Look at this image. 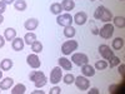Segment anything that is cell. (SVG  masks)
I'll list each match as a JSON object with an SVG mask.
<instances>
[{
    "label": "cell",
    "instance_id": "1",
    "mask_svg": "<svg viewBox=\"0 0 125 94\" xmlns=\"http://www.w3.org/2000/svg\"><path fill=\"white\" fill-rule=\"evenodd\" d=\"M113 18L114 16H113L111 12H110L108 8L103 6V5L98 6L96 10L94 12V19L100 20V22H103V23H110L111 20H113Z\"/></svg>",
    "mask_w": 125,
    "mask_h": 94
},
{
    "label": "cell",
    "instance_id": "2",
    "mask_svg": "<svg viewBox=\"0 0 125 94\" xmlns=\"http://www.w3.org/2000/svg\"><path fill=\"white\" fill-rule=\"evenodd\" d=\"M78 47H79V44L76 40H66L61 45V53L64 55H70L75 50H78Z\"/></svg>",
    "mask_w": 125,
    "mask_h": 94
},
{
    "label": "cell",
    "instance_id": "3",
    "mask_svg": "<svg viewBox=\"0 0 125 94\" xmlns=\"http://www.w3.org/2000/svg\"><path fill=\"white\" fill-rule=\"evenodd\" d=\"M114 26L111 23H105L100 29H99V35L103 38V39H110L111 36H113V34H114Z\"/></svg>",
    "mask_w": 125,
    "mask_h": 94
},
{
    "label": "cell",
    "instance_id": "4",
    "mask_svg": "<svg viewBox=\"0 0 125 94\" xmlns=\"http://www.w3.org/2000/svg\"><path fill=\"white\" fill-rule=\"evenodd\" d=\"M71 63H74V64L81 67L84 64H88V63H89V58L84 53H74L71 55Z\"/></svg>",
    "mask_w": 125,
    "mask_h": 94
},
{
    "label": "cell",
    "instance_id": "5",
    "mask_svg": "<svg viewBox=\"0 0 125 94\" xmlns=\"http://www.w3.org/2000/svg\"><path fill=\"white\" fill-rule=\"evenodd\" d=\"M62 79V70L60 67H54L51 69L50 73V83H53L54 85H56L58 83H60V80Z\"/></svg>",
    "mask_w": 125,
    "mask_h": 94
},
{
    "label": "cell",
    "instance_id": "6",
    "mask_svg": "<svg viewBox=\"0 0 125 94\" xmlns=\"http://www.w3.org/2000/svg\"><path fill=\"white\" fill-rule=\"evenodd\" d=\"M56 23L60 25V26H69V25H71L73 23V16H71V14L70 13H65V14H60V15H58V18H56Z\"/></svg>",
    "mask_w": 125,
    "mask_h": 94
},
{
    "label": "cell",
    "instance_id": "7",
    "mask_svg": "<svg viewBox=\"0 0 125 94\" xmlns=\"http://www.w3.org/2000/svg\"><path fill=\"white\" fill-rule=\"evenodd\" d=\"M74 83H75V85H76V88L78 89H80V90H88L89 89V87H90V82L88 80V78L86 77H84V75H79L78 78H75V80H74Z\"/></svg>",
    "mask_w": 125,
    "mask_h": 94
},
{
    "label": "cell",
    "instance_id": "8",
    "mask_svg": "<svg viewBox=\"0 0 125 94\" xmlns=\"http://www.w3.org/2000/svg\"><path fill=\"white\" fill-rule=\"evenodd\" d=\"M26 63H28V65L31 67L33 69H38V68H40V65H41V60H40V58L38 57V54H35V53L26 57Z\"/></svg>",
    "mask_w": 125,
    "mask_h": 94
},
{
    "label": "cell",
    "instance_id": "9",
    "mask_svg": "<svg viewBox=\"0 0 125 94\" xmlns=\"http://www.w3.org/2000/svg\"><path fill=\"white\" fill-rule=\"evenodd\" d=\"M99 53H100V55H101L104 59L108 60V59H110V58L114 55V50H113L109 45L103 44V45L99 47Z\"/></svg>",
    "mask_w": 125,
    "mask_h": 94
},
{
    "label": "cell",
    "instance_id": "10",
    "mask_svg": "<svg viewBox=\"0 0 125 94\" xmlns=\"http://www.w3.org/2000/svg\"><path fill=\"white\" fill-rule=\"evenodd\" d=\"M73 22L76 25H84L88 22V14L85 12H79L73 16Z\"/></svg>",
    "mask_w": 125,
    "mask_h": 94
},
{
    "label": "cell",
    "instance_id": "11",
    "mask_svg": "<svg viewBox=\"0 0 125 94\" xmlns=\"http://www.w3.org/2000/svg\"><path fill=\"white\" fill-rule=\"evenodd\" d=\"M24 45H25V43H24V39L23 38H18L16 36V38H14L11 40V48L15 51H21L24 49Z\"/></svg>",
    "mask_w": 125,
    "mask_h": 94
},
{
    "label": "cell",
    "instance_id": "12",
    "mask_svg": "<svg viewBox=\"0 0 125 94\" xmlns=\"http://www.w3.org/2000/svg\"><path fill=\"white\" fill-rule=\"evenodd\" d=\"M81 73H83V75L86 77V78L94 77V75H95V68L91 67L89 63H88V64L81 65Z\"/></svg>",
    "mask_w": 125,
    "mask_h": 94
},
{
    "label": "cell",
    "instance_id": "13",
    "mask_svg": "<svg viewBox=\"0 0 125 94\" xmlns=\"http://www.w3.org/2000/svg\"><path fill=\"white\" fill-rule=\"evenodd\" d=\"M38 25H39V20L35 19V18H30V19H28L26 22L24 23V28L26 30H29V31L35 30L38 28Z\"/></svg>",
    "mask_w": 125,
    "mask_h": 94
},
{
    "label": "cell",
    "instance_id": "14",
    "mask_svg": "<svg viewBox=\"0 0 125 94\" xmlns=\"http://www.w3.org/2000/svg\"><path fill=\"white\" fill-rule=\"evenodd\" d=\"M58 61H59V67H60L61 69H64V70H71L73 63H71V60H69L68 58H65V57L59 58Z\"/></svg>",
    "mask_w": 125,
    "mask_h": 94
},
{
    "label": "cell",
    "instance_id": "15",
    "mask_svg": "<svg viewBox=\"0 0 125 94\" xmlns=\"http://www.w3.org/2000/svg\"><path fill=\"white\" fill-rule=\"evenodd\" d=\"M14 85V79L13 78H4L3 80H0V89L1 90H8Z\"/></svg>",
    "mask_w": 125,
    "mask_h": 94
},
{
    "label": "cell",
    "instance_id": "16",
    "mask_svg": "<svg viewBox=\"0 0 125 94\" xmlns=\"http://www.w3.org/2000/svg\"><path fill=\"white\" fill-rule=\"evenodd\" d=\"M60 4H61V6H62V10H65L66 13H70L71 10L75 8L74 0H62Z\"/></svg>",
    "mask_w": 125,
    "mask_h": 94
},
{
    "label": "cell",
    "instance_id": "17",
    "mask_svg": "<svg viewBox=\"0 0 125 94\" xmlns=\"http://www.w3.org/2000/svg\"><path fill=\"white\" fill-rule=\"evenodd\" d=\"M13 65H14V63H13L11 59H4V60L0 61V69L4 70V71L10 70V69L13 68Z\"/></svg>",
    "mask_w": 125,
    "mask_h": 94
},
{
    "label": "cell",
    "instance_id": "18",
    "mask_svg": "<svg viewBox=\"0 0 125 94\" xmlns=\"http://www.w3.org/2000/svg\"><path fill=\"white\" fill-rule=\"evenodd\" d=\"M4 38H5V40H8V41L13 40L14 38H16V30H15L14 28H8V29H5V31H4Z\"/></svg>",
    "mask_w": 125,
    "mask_h": 94
},
{
    "label": "cell",
    "instance_id": "19",
    "mask_svg": "<svg viewBox=\"0 0 125 94\" xmlns=\"http://www.w3.org/2000/svg\"><path fill=\"white\" fill-rule=\"evenodd\" d=\"M14 8H15V10H18V12H25L26 8H28V4H26L25 0H15Z\"/></svg>",
    "mask_w": 125,
    "mask_h": 94
},
{
    "label": "cell",
    "instance_id": "20",
    "mask_svg": "<svg viewBox=\"0 0 125 94\" xmlns=\"http://www.w3.org/2000/svg\"><path fill=\"white\" fill-rule=\"evenodd\" d=\"M61 12H62V6H61V4L60 3H53L50 5V13L51 14H54V15H60L61 14Z\"/></svg>",
    "mask_w": 125,
    "mask_h": 94
},
{
    "label": "cell",
    "instance_id": "21",
    "mask_svg": "<svg viewBox=\"0 0 125 94\" xmlns=\"http://www.w3.org/2000/svg\"><path fill=\"white\" fill-rule=\"evenodd\" d=\"M43 77H45V74L43 71H40V70H33L29 74V79L31 80V82H36V80H39L40 78H43Z\"/></svg>",
    "mask_w": 125,
    "mask_h": 94
},
{
    "label": "cell",
    "instance_id": "22",
    "mask_svg": "<svg viewBox=\"0 0 125 94\" xmlns=\"http://www.w3.org/2000/svg\"><path fill=\"white\" fill-rule=\"evenodd\" d=\"M123 47H124V39L123 38H115L113 40V43H111V48L114 49V50H120V49H123Z\"/></svg>",
    "mask_w": 125,
    "mask_h": 94
},
{
    "label": "cell",
    "instance_id": "23",
    "mask_svg": "<svg viewBox=\"0 0 125 94\" xmlns=\"http://www.w3.org/2000/svg\"><path fill=\"white\" fill-rule=\"evenodd\" d=\"M26 92V87L24 84H21V83H19V84L14 85V88L10 90V93L11 94H24Z\"/></svg>",
    "mask_w": 125,
    "mask_h": 94
},
{
    "label": "cell",
    "instance_id": "24",
    "mask_svg": "<svg viewBox=\"0 0 125 94\" xmlns=\"http://www.w3.org/2000/svg\"><path fill=\"white\" fill-rule=\"evenodd\" d=\"M35 40H36V35L33 31H29V33H26L25 36H24V43L28 44V45H31Z\"/></svg>",
    "mask_w": 125,
    "mask_h": 94
},
{
    "label": "cell",
    "instance_id": "25",
    "mask_svg": "<svg viewBox=\"0 0 125 94\" xmlns=\"http://www.w3.org/2000/svg\"><path fill=\"white\" fill-rule=\"evenodd\" d=\"M75 34H76V30H75L74 26L69 25V26H65V28H64V35H65L66 38L71 39V38L75 36Z\"/></svg>",
    "mask_w": 125,
    "mask_h": 94
},
{
    "label": "cell",
    "instance_id": "26",
    "mask_svg": "<svg viewBox=\"0 0 125 94\" xmlns=\"http://www.w3.org/2000/svg\"><path fill=\"white\" fill-rule=\"evenodd\" d=\"M113 22H114V26H118V28H124L125 26V18L124 16H115L113 18Z\"/></svg>",
    "mask_w": 125,
    "mask_h": 94
},
{
    "label": "cell",
    "instance_id": "27",
    "mask_svg": "<svg viewBox=\"0 0 125 94\" xmlns=\"http://www.w3.org/2000/svg\"><path fill=\"white\" fill-rule=\"evenodd\" d=\"M30 47H31V50H33L35 54H39V53H41V51H43V44H41L40 41H38V40H35Z\"/></svg>",
    "mask_w": 125,
    "mask_h": 94
},
{
    "label": "cell",
    "instance_id": "28",
    "mask_svg": "<svg viewBox=\"0 0 125 94\" xmlns=\"http://www.w3.org/2000/svg\"><path fill=\"white\" fill-rule=\"evenodd\" d=\"M74 80H75V77L71 73H68V74H65L64 77H62V82H64L66 85L73 84V83H74Z\"/></svg>",
    "mask_w": 125,
    "mask_h": 94
},
{
    "label": "cell",
    "instance_id": "29",
    "mask_svg": "<svg viewBox=\"0 0 125 94\" xmlns=\"http://www.w3.org/2000/svg\"><path fill=\"white\" fill-rule=\"evenodd\" d=\"M46 83H48V78L46 77H43V78H40L39 80H36L34 84H35V88L36 89H41L43 87L46 85Z\"/></svg>",
    "mask_w": 125,
    "mask_h": 94
},
{
    "label": "cell",
    "instance_id": "30",
    "mask_svg": "<svg viewBox=\"0 0 125 94\" xmlns=\"http://www.w3.org/2000/svg\"><path fill=\"white\" fill-rule=\"evenodd\" d=\"M109 65H108V61L105 60H98L95 63V70H104V69H106Z\"/></svg>",
    "mask_w": 125,
    "mask_h": 94
},
{
    "label": "cell",
    "instance_id": "31",
    "mask_svg": "<svg viewBox=\"0 0 125 94\" xmlns=\"http://www.w3.org/2000/svg\"><path fill=\"white\" fill-rule=\"evenodd\" d=\"M109 63H108V65H110V68H114V67H118L120 64V58L115 57V55H113L110 59H108Z\"/></svg>",
    "mask_w": 125,
    "mask_h": 94
},
{
    "label": "cell",
    "instance_id": "32",
    "mask_svg": "<svg viewBox=\"0 0 125 94\" xmlns=\"http://www.w3.org/2000/svg\"><path fill=\"white\" fill-rule=\"evenodd\" d=\"M90 26H91V34L93 35H99V29H98V26L95 25V22H94V20H91L90 22Z\"/></svg>",
    "mask_w": 125,
    "mask_h": 94
},
{
    "label": "cell",
    "instance_id": "33",
    "mask_svg": "<svg viewBox=\"0 0 125 94\" xmlns=\"http://www.w3.org/2000/svg\"><path fill=\"white\" fill-rule=\"evenodd\" d=\"M60 93H61V88L58 85H54L49 92V94H60Z\"/></svg>",
    "mask_w": 125,
    "mask_h": 94
},
{
    "label": "cell",
    "instance_id": "34",
    "mask_svg": "<svg viewBox=\"0 0 125 94\" xmlns=\"http://www.w3.org/2000/svg\"><path fill=\"white\" fill-rule=\"evenodd\" d=\"M118 71H119V74L123 77V79H124V77H125V64H119V69H118Z\"/></svg>",
    "mask_w": 125,
    "mask_h": 94
},
{
    "label": "cell",
    "instance_id": "35",
    "mask_svg": "<svg viewBox=\"0 0 125 94\" xmlns=\"http://www.w3.org/2000/svg\"><path fill=\"white\" fill-rule=\"evenodd\" d=\"M5 10H6V4L3 1V0H0V14H3Z\"/></svg>",
    "mask_w": 125,
    "mask_h": 94
},
{
    "label": "cell",
    "instance_id": "36",
    "mask_svg": "<svg viewBox=\"0 0 125 94\" xmlns=\"http://www.w3.org/2000/svg\"><path fill=\"white\" fill-rule=\"evenodd\" d=\"M88 93H89V94H99L100 92H99V89H98V88H91Z\"/></svg>",
    "mask_w": 125,
    "mask_h": 94
},
{
    "label": "cell",
    "instance_id": "37",
    "mask_svg": "<svg viewBox=\"0 0 125 94\" xmlns=\"http://www.w3.org/2000/svg\"><path fill=\"white\" fill-rule=\"evenodd\" d=\"M5 41H6L5 38H4L3 35H0V48H3V47L5 45Z\"/></svg>",
    "mask_w": 125,
    "mask_h": 94
},
{
    "label": "cell",
    "instance_id": "38",
    "mask_svg": "<svg viewBox=\"0 0 125 94\" xmlns=\"http://www.w3.org/2000/svg\"><path fill=\"white\" fill-rule=\"evenodd\" d=\"M3 1H4L6 5H10V4H14V1H15V0H3Z\"/></svg>",
    "mask_w": 125,
    "mask_h": 94
},
{
    "label": "cell",
    "instance_id": "39",
    "mask_svg": "<svg viewBox=\"0 0 125 94\" xmlns=\"http://www.w3.org/2000/svg\"><path fill=\"white\" fill-rule=\"evenodd\" d=\"M39 93H40V94H44L43 90H34V92H33V94H39Z\"/></svg>",
    "mask_w": 125,
    "mask_h": 94
},
{
    "label": "cell",
    "instance_id": "40",
    "mask_svg": "<svg viewBox=\"0 0 125 94\" xmlns=\"http://www.w3.org/2000/svg\"><path fill=\"white\" fill-rule=\"evenodd\" d=\"M3 23H4V16H3V14H0V25Z\"/></svg>",
    "mask_w": 125,
    "mask_h": 94
},
{
    "label": "cell",
    "instance_id": "41",
    "mask_svg": "<svg viewBox=\"0 0 125 94\" xmlns=\"http://www.w3.org/2000/svg\"><path fill=\"white\" fill-rule=\"evenodd\" d=\"M1 78H3V70H0V80H1Z\"/></svg>",
    "mask_w": 125,
    "mask_h": 94
},
{
    "label": "cell",
    "instance_id": "42",
    "mask_svg": "<svg viewBox=\"0 0 125 94\" xmlns=\"http://www.w3.org/2000/svg\"><path fill=\"white\" fill-rule=\"evenodd\" d=\"M90 1H95V0H90Z\"/></svg>",
    "mask_w": 125,
    "mask_h": 94
},
{
    "label": "cell",
    "instance_id": "43",
    "mask_svg": "<svg viewBox=\"0 0 125 94\" xmlns=\"http://www.w3.org/2000/svg\"><path fill=\"white\" fill-rule=\"evenodd\" d=\"M0 94H1V89H0Z\"/></svg>",
    "mask_w": 125,
    "mask_h": 94
},
{
    "label": "cell",
    "instance_id": "44",
    "mask_svg": "<svg viewBox=\"0 0 125 94\" xmlns=\"http://www.w3.org/2000/svg\"><path fill=\"white\" fill-rule=\"evenodd\" d=\"M120 1H124V0H120Z\"/></svg>",
    "mask_w": 125,
    "mask_h": 94
}]
</instances>
